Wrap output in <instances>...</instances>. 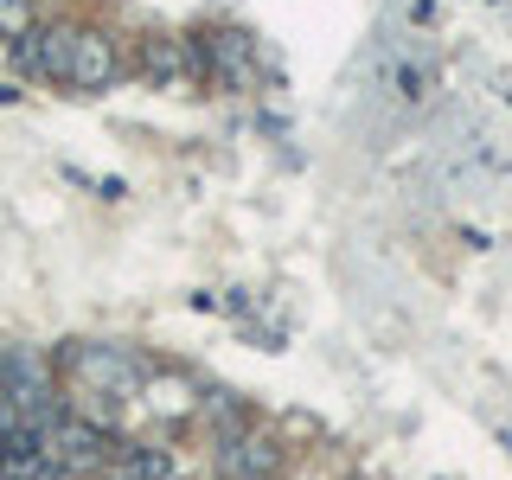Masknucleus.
<instances>
[{
    "label": "nucleus",
    "mask_w": 512,
    "mask_h": 480,
    "mask_svg": "<svg viewBox=\"0 0 512 480\" xmlns=\"http://www.w3.org/2000/svg\"><path fill=\"white\" fill-rule=\"evenodd\" d=\"M20 423H26V416H20V404H13V391L0 384V442H7V436H13Z\"/></svg>",
    "instance_id": "nucleus-6"
},
{
    "label": "nucleus",
    "mask_w": 512,
    "mask_h": 480,
    "mask_svg": "<svg viewBox=\"0 0 512 480\" xmlns=\"http://www.w3.org/2000/svg\"><path fill=\"white\" fill-rule=\"evenodd\" d=\"M71 45H77V26H45V32H26L20 58H26V71L64 84V77H71Z\"/></svg>",
    "instance_id": "nucleus-2"
},
{
    "label": "nucleus",
    "mask_w": 512,
    "mask_h": 480,
    "mask_svg": "<svg viewBox=\"0 0 512 480\" xmlns=\"http://www.w3.org/2000/svg\"><path fill=\"white\" fill-rule=\"evenodd\" d=\"M116 45L103 39V32H77V45H71V77L64 84L71 90H103V84H116Z\"/></svg>",
    "instance_id": "nucleus-1"
},
{
    "label": "nucleus",
    "mask_w": 512,
    "mask_h": 480,
    "mask_svg": "<svg viewBox=\"0 0 512 480\" xmlns=\"http://www.w3.org/2000/svg\"><path fill=\"white\" fill-rule=\"evenodd\" d=\"M276 468H282V448L269 442V436L224 442V455H218V474H224V480H269Z\"/></svg>",
    "instance_id": "nucleus-3"
},
{
    "label": "nucleus",
    "mask_w": 512,
    "mask_h": 480,
    "mask_svg": "<svg viewBox=\"0 0 512 480\" xmlns=\"http://www.w3.org/2000/svg\"><path fill=\"white\" fill-rule=\"evenodd\" d=\"M384 84H391V96H397L404 109H416V103H429V90H436V71H429L423 58H391Z\"/></svg>",
    "instance_id": "nucleus-4"
},
{
    "label": "nucleus",
    "mask_w": 512,
    "mask_h": 480,
    "mask_svg": "<svg viewBox=\"0 0 512 480\" xmlns=\"http://www.w3.org/2000/svg\"><path fill=\"white\" fill-rule=\"evenodd\" d=\"M0 32H32V0H0Z\"/></svg>",
    "instance_id": "nucleus-5"
}]
</instances>
